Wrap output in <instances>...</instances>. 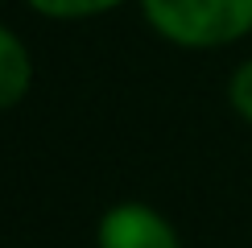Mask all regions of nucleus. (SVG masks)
<instances>
[{"label":"nucleus","instance_id":"f257e3e1","mask_svg":"<svg viewBox=\"0 0 252 248\" xmlns=\"http://www.w3.org/2000/svg\"><path fill=\"white\" fill-rule=\"evenodd\" d=\"M165 46L211 54L252 37V0H136Z\"/></svg>","mask_w":252,"mask_h":248},{"label":"nucleus","instance_id":"f03ea898","mask_svg":"<svg viewBox=\"0 0 252 248\" xmlns=\"http://www.w3.org/2000/svg\"><path fill=\"white\" fill-rule=\"evenodd\" d=\"M95 248H186L178 227L145 199H120L99 215Z\"/></svg>","mask_w":252,"mask_h":248},{"label":"nucleus","instance_id":"7ed1b4c3","mask_svg":"<svg viewBox=\"0 0 252 248\" xmlns=\"http://www.w3.org/2000/svg\"><path fill=\"white\" fill-rule=\"evenodd\" d=\"M33 91V54L13 25L0 21V112H13Z\"/></svg>","mask_w":252,"mask_h":248},{"label":"nucleus","instance_id":"20e7f679","mask_svg":"<svg viewBox=\"0 0 252 248\" xmlns=\"http://www.w3.org/2000/svg\"><path fill=\"white\" fill-rule=\"evenodd\" d=\"M33 17L41 21H58V25H75V21H95L124 8L128 0H21Z\"/></svg>","mask_w":252,"mask_h":248},{"label":"nucleus","instance_id":"39448f33","mask_svg":"<svg viewBox=\"0 0 252 248\" xmlns=\"http://www.w3.org/2000/svg\"><path fill=\"white\" fill-rule=\"evenodd\" d=\"M227 108L244 124H252V54L244 62H236L232 79H227Z\"/></svg>","mask_w":252,"mask_h":248}]
</instances>
